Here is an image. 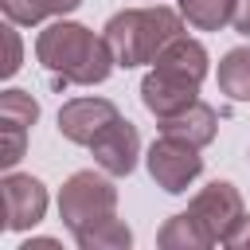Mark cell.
Masks as SVG:
<instances>
[{"instance_id":"cell-5","label":"cell","mask_w":250,"mask_h":250,"mask_svg":"<svg viewBox=\"0 0 250 250\" xmlns=\"http://www.w3.org/2000/svg\"><path fill=\"white\" fill-rule=\"evenodd\" d=\"M145 164H148V176L156 180V188H164L168 195L188 191V188L203 176V156H199V148L188 145V141H180V137H164V133H160V141H152Z\"/></svg>"},{"instance_id":"cell-16","label":"cell","mask_w":250,"mask_h":250,"mask_svg":"<svg viewBox=\"0 0 250 250\" xmlns=\"http://www.w3.org/2000/svg\"><path fill=\"white\" fill-rule=\"evenodd\" d=\"M129 242H133V230H129L121 219H109V223H102V227H94L90 234L78 238L82 250H121V246H129Z\"/></svg>"},{"instance_id":"cell-1","label":"cell","mask_w":250,"mask_h":250,"mask_svg":"<svg viewBox=\"0 0 250 250\" xmlns=\"http://www.w3.org/2000/svg\"><path fill=\"white\" fill-rule=\"evenodd\" d=\"M35 59L51 74L55 86H98L117 66L105 35H94L82 23L55 20L35 39Z\"/></svg>"},{"instance_id":"cell-14","label":"cell","mask_w":250,"mask_h":250,"mask_svg":"<svg viewBox=\"0 0 250 250\" xmlns=\"http://www.w3.org/2000/svg\"><path fill=\"white\" fill-rule=\"evenodd\" d=\"M234 4L238 0H180V12L191 27L199 31H219L227 23H234Z\"/></svg>"},{"instance_id":"cell-10","label":"cell","mask_w":250,"mask_h":250,"mask_svg":"<svg viewBox=\"0 0 250 250\" xmlns=\"http://www.w3.org/2000/svg\"><path fill=\"white\" fill-rule=\"evenodd\" d=\"M121 113H117V105L109 102V98H74V102H66L62 109H59V133L70 141V145H86L90 148V141L105 129V125H113Z\"/></svg>"},{"instance_id":"cell-20","label":"cell","mask_w":250,"mask_h":250,"mask_svg":"<svg viewBox=\"0 0 250 250\" xmlns=\"http://www.w3.org/2000/svg\"><path fill=\"white\" fill-rule=\"evenodd\" d=\"M55 246H59L55 238H27V242H23L20 250H55Z\"/></svg>"},{"instance_id":"cell-17","label":"cell","mask_w":250,"mask_h":250,"mask_svg":"<svg viewBox=\"0 0 250 250\" xmlns=\"http://www.w3.org/2000/svg\"><path fill=\"white\" fill-rule=\"evenodd\" d=\"M20 59H23L20 31H16V23L8 20V23H4V66H0V74H4V78H12V74L20 70Z\"/></svg>"},{"instance_id":"cell-6","label":"cell","mask_w":250,"mask_h":250,"mask_svg":"<svg viewBox=\"0 0 250 250\" xmlns=\"http://www.w3.org/2000/svg\"><path fill=\"white\" fill-rule=\"evenodd\" d=\"M39 121V102L27 90H4L0 94V164L12 172L23 160L27 133Z\"/></svg>"},{"instance_id":"cell-19","label":"cell","mask_w":250,"mask_h":250,"mask_svg":"<svg viewBox=\"0 0 250 250\" xmlns=\"http://www.w3.org/2000/svg\"><path fill=\"white\" fill-rule=\"evenodd\" d=\"M234 31L250 39V0H238L234 4Z\"/></svg>"},{"instance_id":"cell-15","label":"cell","mask_w":250,"mask_h":250,"mask_svg":"<svg viewBox=\"0 0 250 250\" xmlns=\"http://www.w3.org/2000/svg\"><path fill=\"white\" fill-rule=\"evenodd\" d=\"M78 4L82 0H0V8L12 23H43V20L74 12Z\"/></svg>"},{"instance_id":"cell-7","label":"cell","mask_w":250,"mask_h":250,"mask_svg":"<svg viewBox=\"0 0 250 250\" xmlns=\"http://www.w3.org/2000/svg\"><path fill=\"white\" fill-rule=\"evenodd\" d=\"M188 215L211 234V242H223V238L238 227V219H242L246 211H242V195H238L234 184H227V180H211V184L188 203Z\"/></svg>"},{"instance_id":"cell-8","label":"cell","mask_w":250,"mask_h":250,"mask_svg":"<svg viewBox=\"0 0 250 250\" xmlns=\"http://www.w3.org/2000/svg\"><path fill=\"white\" fill-rule=\"evenodd\" d=\"M0 207H4L0 230H27L47 215V188L35 176L8 172L0 184Z\"/></svg>"},{"instance_id":"cell-13","label":"cell","mask_w":250,"mask_h":250,"mask_svg":"<svg viewBox=\"0 0 250 250\" xmlns=\"http://www.w3.org/2000/svg\"><path fill=\"white\" fill-rule=\"evenodd\" d=\"M219 90L230 102H250V47H234L219 62Z\"/></svg>"},{"instance_id":"cell-4","label":"cell","mask_w":250,"mask_h":250,"mask_svg":"<svg viewBox=\"0 0 250 250\" xmlns=\"http://www.w3.org/2000/svg\"><path fill=\"white\" fill-rule=\"evenodd\" d=\"M59 219L66 223V230L74 234V242L82 234H90L94 227L117 219V188L109 180V172H94V168H82L74 172L62 191H59Z\"/></svg>"},{"instance_id":"cell-2","label":"cell","mask_w":250,"mask_h":250,"mask_svg":"<svg viewBox=\"0 0 250 250\" xmlns=\"http://www.w3.org/2000/svg\"><path fill=\"white\" fill-rule=\"evenodd\" d=\"M203 78H207V47L199 39L180 35L152 59V70L141 82V102L156 121L172 117V113L188 109L191 102H199L195 94H199Z\"/></svg>"},{"instance_id":"cell-12","label":"cell","mask_w":250,"mask_h":250,"mask_svg":"<svg viewBox=\"0 0 250 250\" xmlns=\"http://www.w3.org/2000/svg\"><path fill=\"white\" fill-rule=\"evenodd\" d=\"M156 242H160L164 250H207V246H215V242H211V234H207V230H203L188 211L172 215V219L160 227Z\"/></svg>"},{"instance_id":"cell-11","label":"cell","mask_w":250,"mask_h":250,"mask_svg":"<svg viewBox=\"0 0 250 250\" xmlns=\"http://www.w3.org/2000/svg\"><path fill=\"white\" fill-rule=\"evenodd\" d=\"M160 133H164V137H180V141L203 148V145H211L215 133H219V113H215L207 102H191L188 109H180V113H172V117H160Z\"/></svg>"},{"instance_id":"cell-3","label":"cell","mask_w":250,"mask_h":250,"mask_svg":"<svg viewBox=\"0 0 250 250\" xmlns=\"http://www.w3.org/2000/svg\"><path fill=\"white\" fill-rule=\"evenodd\" d=\"M105 43L117 59V66H141L152 62L172 39L184 35V12H172L164 4L152 8H125L105 20Z\"/></svg>"},{"instance_id":"cell-9","label":"cell","mask_w":250,"mask_h":250,"mask_svg":"<svg viewBox=\"0 0 250 250\" xmlns=\"http://www.w3.org/2000/svg\"><path fill=\"white\" fill-rule=\"evenodd\" d=\"M90 152H94V160H98L102 172H109V176H129V172L137 168V156H141V133H137L133 121L117 117L113 125H105V129L90 141Z\"/></svg>"},{"instance_id":"cell-18","label":"cell","mask_w":250,"mask_h":250,"mask_svg":"<svg viewBox=\"0 0 250 250\" xmlns=\"http://www.w3.org/2000/svg\"><path fill=\"white\" fill-rule=\"evenodd\" d=\"M223 246H230V250H250V215L238 219V227L223 238Z\"/></svg>"}]
</instances>
